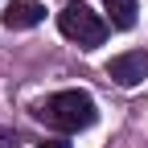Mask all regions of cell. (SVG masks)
Wrapping results in <instances>:
<instances>
[{"instance_id": "1", "label": "cell", "mask_w": 148, "mask_h": 148, "mask_svg": "<svg viewBox=\"0 0 148 148\" xmlns=\"http://www.w3.org/2000/svg\"><path fill=\"white\" fill-rule=\"evenodd\" d=\"M95 99L86 95V90H58V95H49L41 107H37V119H45L49 127H58V132H82V127L95 123Z\"/></svg>"}, {"instance_id": "2", "label": "cell", "mask_w": 148, "mask_h": 148, "mask_svg": "<svg viewBox=\"0 0 148 148\" xmlns=\"http://www.w3.org/2000/svg\"><path fill=\"white\" fill-rule=\"evenodd\" d=\"M58 29H62V37L78 41L82 49H95V45L107 41V21L99 12H90L82 0H70V4L58 12Z\"/></svg>"}, {"instance_id": "3", "label": "cell", "mask_w": 148, "mask_h": 148, "mask_svg": "<svg viewBox=\"0 0 148 148\" xmlns=\"http://www.w3.org/2000/svg\"><path fill=\"white\" fill-rule=\"evenodd\" d=\"M107 78L119 82V86H140L148 78V53L144 49H127L119 58H111L107 62Z\"/></svg>"}, {"instance_id": "4", "label": "cell", "mask_w": 148, "mask_h": 148, "mask_svg": "<svg viewBox=\"0 0 148 148\" xmlns=\"http://www.w3.org/2000/svg\"><path fill=\"white\" fill-rule=\"evenodd\" d=\"M0 21H4L8 29H33V25L45 21V4H41V0H12Z\"/></svg>"}, {"instance_id": "5", "label": "cell", "mask_w": 148, "mask_h": 148, "mask_svg": "<svg viewBox=\"0 0 148 148\" xmlns=\"http://www.w3.org/2000/svg\"><path fill=\"white\" fill-rule=\"evenodd\" d=\"M107 12H111L115 29H132L136 25V0H107Z\"/></svg>"}, {"instance_id": "6", "label": "cell", "mask_w": 148, "mask_h": 148, "mask_svg": "<svg viewBox=\"0 0 148 148\" xmlns=\"http://www.w3.org/2000/svg\"><path fill=\"white\" fill-rule=\"evenodd\" d=\"M0 148H16V132H8V127H0Z\"/></svg>"}, {"instance_id": "7", "label": "cell", "mask_w": 148, "mask_h": 148, "mask_svg": "<svg viewBox=\"0 0 148 148\" xmlns=\"http://www.w3.org/2000/svg\"><path fill=\"white\" fill-rule=\"evenodd\" d=\"M37 148H70V144H62V140H49V144H37Z\"/></svg>"}]
</instances>
